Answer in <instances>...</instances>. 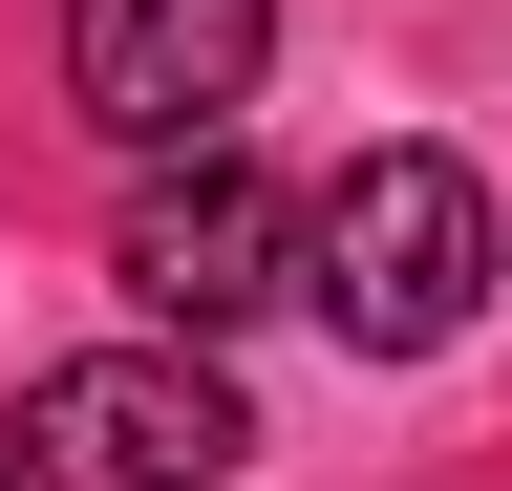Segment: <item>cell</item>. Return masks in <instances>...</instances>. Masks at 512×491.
Masks as SVG:
<instances>
[{
    "instance_id": "6da1fadb",
    "label": "cell",
    "mask_w": 512,
    "mask_h": 491,
    "mask_svg": "<svg viewBox=\"0 0 512 491\" xmlns=\"http://www.w3.org/2000/svg\"><path fill=\"white\" fill-rule=\"evenodd\" d=\"M299 299L342 321V363H448V342L491 321V193H470L448 150H363V171H320Z\"/></svg>"
},
{
    "instance_id": "7a4b0ae2",
    "label": "cell",
    "mask_w": 512,
    "mask_h": 491,
    "mask_svg": "<svg viewBox=\"0 0 512 491\" xmlns=\"http://www.w3.org/2000/svg\"><path fill=\"white\" fill-rule=\"evenodd\" d=\"M256 449V406H235V363L214 342H86V363H43L22 406H0V491H214Z\"/></svg>"
},
{
    "instance_id": "3957f363",
    "label": "cell",
    "mask_w": 512,
    "mask_h": 491,
    "mask_svg": "<svg viewBox=\"0 0 512 491\" xmlns=\"http://www.w3.org/2000/svg\"><path fill=\"white\" fill-rule=\"evenodd\" d=\"M299 235H320V193H278V171L214 129V150H150V193H128V235H107V278L150 299L171 342H235L256 299H299Z\"/></svg>"
},
{
    "instance_id": "277c9868",
    "label": "cell",
    "mask_w": 512,
    "mask_h": 491,
    "mask_svg": "<svg viewBox=\"0 0 512 491\" xmlns=\"http://www.w3.org/2000/svg\"><path fill=\"white\" fill-rule=\"evenodd\" d=\"M256 65H278V0H64V107L150 171V150H214Z\"/></svg>"
}]
</instances>
